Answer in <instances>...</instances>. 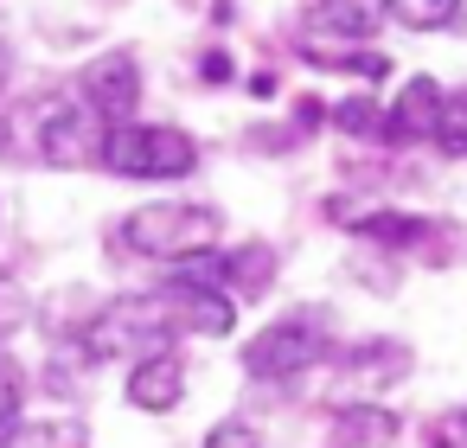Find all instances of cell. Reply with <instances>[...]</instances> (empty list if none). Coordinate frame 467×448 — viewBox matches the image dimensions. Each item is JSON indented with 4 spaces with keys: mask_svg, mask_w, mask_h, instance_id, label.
Returning <instances> with one entry per match:
<instances>
[{
    "mask_svg": "<svg viewBox=\"0 0 467 448\" xmlns=\"http://www.w3.org/2000/svg\"><path fill=\"white\" fill-rule=\"evenodd\" d=\"M173 333H180V320H173L167 288L161 295H129V301H109L84 327V352L90 359H122V352L154 359V352H173Z\"/></svg>",
    "mask_w": 467,
    "mask_h": 448,
    "instance_id": "cell-2",
    "label": "cell"
},
{
    "mask_svg": "<svg viewBox=\"0 0 467 448\" xmlns=\"http://www.w3.org/2000/svg\"><path fill=\"white\" fill-rule=\"evenodd\" d=\"M167 301H173V320H180V327L212 333V339H218V333H231V320H237L231 295H224V288H212V282H205V276H192V269L167 282Z\"/></svg>",
    "mask_w": 467,
    "mask_h": 448,
    "instance_id": "cell-7",
    "label": "cell"
},
{
    "mask_svg": "<svg viewBox=\"0 0 467 448\" xmlns=\"http://www.w3.org/2000/svg\"><path fill=\"white\" fill-rule=\"evenodd\" d=\"M435 148H441V154H467V90L441 97V116H435Z\"/></svg>",
    "mask_w": 467,
    "mask_h": 448,
    "instance_id": "cell-15",
    "label": "cell"
},
{
    "mask_svg": "<svg viewBox=\"0 0 467 448\" xmlns=\"http://www.w3.org/2000/svg\"><path fill=\"white\" fill-rule=\"evenodd\" d=\"M78 97H84L109 129H122V122L135 116V103H141V71H135V58H129V52H103V58L78 78Z\"/></svg>",
    "mask_w": 467,
    "mask_h": 448,
    "instance_id": "cell-6",
    "label": "cell"
},
{
    "mask_svg": "<svg viewBox=\"0 0 467 448\" xmlns=\"http://www.w3.org/2000/svg\"><path fill=\"white\" fill-rule=\"evenodd\" d=\"M333 435H339L346 448H371V442H390V435H397V416L378 410V403H346V410L333 416Z\"/></svg>",
    "mask_w": 467,
    "mask_h": 448,
    "instance_id": "cell-12",
    "label": "cell"
},
{
    "mask_svg": "<svg viewBox=\"0 0 467 448\" xmlns=\"http://www.w3.org/2000/svg\"><path fill=\"white\" fill-rule=\"evenodd\" d=\"M384 14L397 26H410V33H435V26H448L461 14V0H384Z\"/></svg>",
    "mask_w": 467,
    "mask_h": 448,
    "instance_id": "cell-13",
    "label": "cell"
},
{
    "mask_svg": "<svg viewBox=\"0 0 467 448\" xmlns=\"http://www.w3.org/2000/svg\"><path fill=\"white\" fill-rule=\"evenodd\" d=\"M454 429H461V442H467V410H461V422H454Z\"/></svg>",
    "mask_w": 467,
    "mask_h": 448,
    "instance_id": "cell-19",
    "label": "cell"
},
{
    "mask_svg": "<svg viewBox=\"0 0 467 448\" xmlns=\"http://www.w3.org/2000/svg\"><path fill=\"white\" fill-rule=\"evenodd\" d=\"M269 282H275V250L269 244H244L212 269V288H224V295H263Z\"/></svg>",
    "mask_w": 467,
    "mask_h": 448,
    "instance_id": "cell-11",
    "label": "cell"
},
{
    "mask_svg": "<svg viewBox=\"0 0 467 448\" xmlns=\"http://www.w3.org/2000/svg\"><path fill=\"white\" fill-rule=\"evenodd\" d=\"M333 122H339L346 135H384V109L365 103V97H346V103L333 109Z\"/></svg>",
    "mask_w": 467,
    "mask_h": 448,
    "instance_id": "cell-17",
    "label": "cell"
},
{
    "mask_svg": "<svg viewBox=\"0 0 467 448\" xmlns=\"http://www.w3.org/2000/svg\"><path fill=\"white\" fill-rule=\"evenodd\" d=\"M180 397H186V365L173 352L135 359V371H129V403L135 410H173Z\"/></svg>",
    "mask_w": 467,
    "mask_h": 448,
    "instance_id": "cell-10",
    "label": "cell"
},
{
    "mask_svg": "<svg viewBox=\"0 0 467 448\" xmlns=\"http://www.w3.org/2000/svg\"><path fill=\"white\" fill-rule=\"evenodd\" d=\"M339 365H346V384H339V391H352V397L365 403L371 391H384L390 378L410 371V346H403V339H358V346L339 352Z\"/></svg>",
    "mask_w": 467,
    "mask_h": 448,
    "instance_id": "cell-8",
    "label": "cell"
},
{
    "mask_svg": "<svg viewBox=\"0 0 467 448\" xmlns=\"http://www.w3.org/2000/svg\"><path fill=\"white\" fill-rule=\"evenodd\" d=\"M358 237H378V244H416V237H422V218H403V212H365V218H358Z\"/></svg>",
    "mask_w": 467,
    "mask_h": 448,
    "instance_id": "cell-16",
    "label": "cell"
},
{
    "mask_svg": "<svg viewBox=\"0 0 467 448\" xmlns=\"http://www.w3.org/2000/svg\"><path fill=\"white\" fill-rule=\"evenodd\" d=\"M103 167L122 180H186L199 167V148L167 122H122L103 141Z\"/></svg>",
    "mask_w": 467,
    "mask_h": 448,
    "instance_id": "cell-3",
    "label": "cell"
},
{
    "mask_svg": "<svg viewBox=\"0 0 467 448\" xmlns=\"http://www.w3.org/2000/svg\"><path fill=\"white\" fill-rule=\"evenodd\" d=\"M320 359H333V339H327V320L320 314H288V320L263 327L244 346V371L250 378H269V384H288V378H301Z\"/></svg>",
    "mask_w": 467,
    "mask_h": 448,
    "instance_id": "cell-4",
    "label": "cell"
},
{
    "mask_svg": "<svg viewBox=\"0 0 467 448\" xmlns=\"http://www.w3.org/2000/svg\"><path fill=\"white\" fill-rule=\"evenodd\" d=\"M205 448H263V435H256L250 422H237V416H231V422H218V429L205 435Z\"/></svg>",
    "mask_w": 467,
    "mask_h": 448,
    "instance_id": "cell-18",
    "label": "cell"
},
{
    "mask_svg": "<svg viewBox=\"0 0 467 448\" xmlns=\"http://www.w3.org/2000/svg\"><path fill=\"white\" fill-rule=\"evenodd\" d=\"M122 250L135 256H154V263H192L218 244V212L212 205H180V199H161V205H141L122 218Z\"/></svg>",
    "mask_w": 467,
    "mask_h": 448,
    "instance_id": "cell-1",
    "label": "cell"
},
{
    "mask_svg": "<svg viewBox=\"0 0 467 448\" xmlns=\"http://www.w3.org/2000/svg\"><path fill=\"white\" fill-rule=\"evenodd\" d=\"M33 122H39V154H46L52 167H90V161H103L109 122H103L84 97H46Z\"/></svg>",
    "mask_w": 467,
    "mask_h": 448,
    "instance_id": "cell-5",
    "label": "cell"
},
{
    "mask_svg": "<svg viewBox=\"0 0 467 448\" xmlns=\"http://www.w3.org/2000/svg\"><path fill=\"white\" fill-rule=\"evenodd\" d=\"M435 116H441V90H435L429 78H410V84L390 97V109H384V141H397V148L435 141Z\"/></svg>",
    "mask_w": 467,
    "mask_h": 448,
    "instance_id": "cell-9",
    "label": "cell"
},
{
    "mask_svg": "<svg viewBox=\"0 0 467 448\" xmlns=\"http://www.w3.org/2000/svg\"><path fill=\"white\" fill-rule=\"evenodd\" d=\"M20 410H26V378H20V365H14L7 352H0V448H14Z\"/></svg>",
    "mask_w": 467,
    "mask_h": 448,
    "instance_id": "cell-14",
    "label": "cell"
}]
</instances>
